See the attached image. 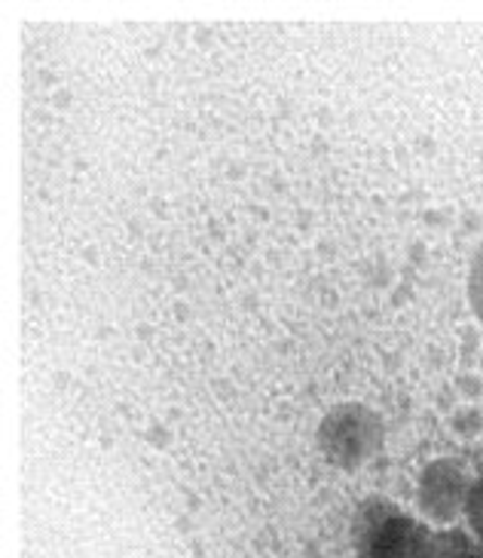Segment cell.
Segmentation results:
<instances>
[{
  "mask_svg": "<svg viewBox=\"0 0 483 558\" xmlns=\"http://www.w3.org/2000/svg\"><path fill=\"white\" fill-rule=\"evenodd\" d=\"M358 558H435V534L392 504H371L358 522Z\"/></svg>",
  "mask_w": 483,
  "mask_h": 558,
  "instance_id": "obj_1",
  "label": "cell"
},
{
  "mask_svg": "<svg viewBox=\"0 0 483 558\" xmlns=\"http://www.w3.org/2000/svg\"><path fill=\"white\" fill-rule=\"evenodd\" d=\"M435 558H483V549L462 531H447L435 537Z\"/></svg>",
  "mask_w": 483,
  "mask_h": 558,
  "instance_id": "obj_2",
  "label": "cell"
},
{
  "mask_svg": "<svg viewBox=\"0 0 483 558\" xmlns=\"http://www.w3.org/2000/svg\"><path fill=\"white\" fill-rule=\"evenodd\" d=\"M468 522H471V531L478 537V546L483 549V482L468 497Z\"/></svg>",
  "mask_w": 483,
  "mask_h": 558,
  "instance_id": "obj_3",
  "label": "cell"
}]
</instances>
